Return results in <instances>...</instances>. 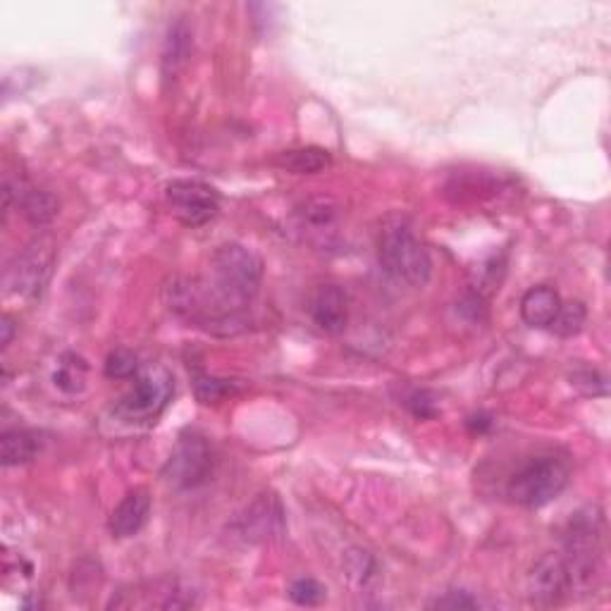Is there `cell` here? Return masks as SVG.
Masks as SVG:
<instances>
[{"mask_svg": "<svg viewBox=\"0 0 611 611\" xmlns=\"http://www.w3.org/2000/svg\"><path fill=\"white\" fill-rule=\"evenodd\" d=\"M380 265L394 280L409 287H425L432 275V261L425 246L413 234L411 222L404 215H387L378 239Z\"/></svg>", "mask_w": 611, "mask_h": 611, "instance_id": "obj_1", "label": "cell"}, {"mask_svg": "<svg viewBox=\"0 0 611 611\" xmlns=\"http://www.w3.org/2000/svg\"><path fill=\"white\" fill-rule=\"evenodd\" d=\"M604 514L597 504H588L571 514L564 533L566 566H569L571 588H592L602 569L604 552Z\"/></svg>", "mask_w": 611, "mask_h": 611, "instance_id": "obj_2", "label": "cell"}, {"mask_svg": "<svg viewBox=\"0 0 611 611\" xmlns=\"http://www.w3.org/2000/svg\"><path fill=\"white\" fill-rule=\"evenodd\" d=\"M571 480V468L554 454L535 456L511 475L506 483V497L526 509H540L554 502L566 490Z\"/></svg>", "mask_w": 611, "mask_h": 611, "instance_id": "obj_3", "label": "cell"}, {"mask_svg": "<svg viewBox=\"0 0 611 611\" xmlns=\"http://www.w3.org/2000/svg\"><path fill=\"white\" fill-rule=\"evenodd\" d=\"M175 394V380L165 368H151L139 375L134 387L115 404V416L122 423L141 425L153 423L168 409Z\"/></svg>", "mask_w": 611, "mask_h": 611, "instance_id": "obj_4", "label": "cell"}, {"mask_svg": "<svg viewBox=\"0 0 611 611\" xmlns=\"http://www.w3.org/2000/svg\"><path fill=\"white\" fill-rule=\"evenodd\" d=\"M215 456L206 437L196 430L182 432L163 468V480L172 490H196L211 478Z\"/></svg>", "mask_w": 611, "mask_h": 611, "instance_id": "obj_5", "label": "cell"}, {"mask_svg": "<svg viewBox=\"0 0 611 611\" xmlns=\"http://www.w3.org/2000/svg\"><path fill=\"white\" fill-rule=\"evenodd\" d=\"M285 530V506H282V499L275 492H261L232 523V533L246 545L275 542L285 535Z\"/></svg>", "mask_w": 611, "mask_h": 611, "instance_id": "obj_6", "label": "cell"}, {"mask_svg": "<svg viewBox=\"0 0 611 611\" xmlns=\"http://www.w3.org/2000/svg\"><path fill=\"white\" fill-rule=\"evenodd\" d=\"M172 215L187 227H201L220 211V194L199 180H175L165 189Z\"/></svg>", "mask_w": 611, "mask_h": 611, "instance_id": "obj_7", "label": "cell"}, {"mask_svg": "<svg viewBox=\"0 0 611 611\" xmlns=\"http://www.w3.org/2000/svg\"><path fill=\"white\" fill-rule=\"evenodd\" d=\"M53 270V251L46 244H34L27 251H22L8 265L5 273V289L10 294L24 296V299H34L43 292L48 277Z\"/></svg>", "mask_w": 611, "mask_h": 611, "instance_id": "obj_8", "label": "cell"}, {"mask_svg": "<svg viewBox=\"0 0 611 611\" xmlns=\"http://www.w3.org/2000/svg\"><path fill=\"white\" fill-rule=\"evenodd\" d=\"M573 592L569 566L561 554H545L528 573V597L535 607H559Z\"/></svg>", "mask_w": 611, "mask_h": 611, "instance_id": "obj_9", "label": "cell"}, {"mask_svg": "<svg viewBox=\"0 0 611 611\" xmlns=\"http://www.w3.org/2000/svg\"><path fill=\"white\" fill-rule=\"evenodd\" d=\"M308 313L325 335H342L349 323L347 294L337 285H320L311 296Z\"/></svg>", "mask_w": 611, "mask_h": 611, "instance_id": "obj_10", "label": "cell"}, {"mask_svg": "<svg viewBox=\"0 0 611 611\" xmlns=\"http://www.w3.org/2000/svg\"><path fill=\"white\" fill-rule=\"evenodd\" d=\"M148 516H151V495H148V490H144V487L129 490L108 518L110 535L117 540L134 538L146 526Z\"/></svg>", "mask_w": 611, "mask_h": 611, "instance_id": "obj_11", "label": "cell"}, {"mask_svg": "<svg viewBox=\"0 0 611 611\" xmlns=\"http://www.w3.org/2000/svg\"><path fill=\"white\" fill-rule=\"evenodd\" d=\"M191 51H194V34L184 20L172 22L165 34L163 51H160V72L165 82H175L180 74L187 70Z\"/></svg>", "mask_w": 611, "mask_h": 611, "instance_id": "obj_12", "label": "cell"}, {"mask_svg": "<svg viewBox=\"0 0 611 611\" xmlns=\"http://www.w3.org/2000/svg\"><path fill=\"white\" fill-rule=\"evenodd\" d=\"M561 308V296L552 287H530L521 299V318L530 327H549Z\"/></svg>", "mask_w": 611, "mask_h": 611, "instance_id": "obj_13", "label": "cell"}, {"mask_svg": "<svg viewBox=\"0 0 611 611\" xmlns=\"http://www.w3.org/2000/svg\"><path fill=\"white\" fill-rule=\"evenodd\" d=\"M41 442L39 437L34 435L32 430H5L3 435H0V461H3V466H24L29 464V461L36 459V454H39Z\"/></svg>", "mask_w": 611, "mask_h": 611, "instance_id": "obj_14", "label": "cell"}, {"mask_svg": "<svg viewBox=\"0 0 611 611\" xmlns=\"http://www.w3.org/2000/svg\"><path fill=\"white\" fill-rule=\"evenodd\" d=\"M277 168L292 172V175H318L325 172L332 165V156L325 148L306 146V148H292L277 156Z\"/></svg>", "mask_w": 611, "mask_h": 611, "instance_id": "obj_15", "label": "cell"}, {"mask_svg": "<svg viewBox=\"0 0 611 611\" xmlns=\"http://www.w3.org/2000/svg\"><path fill=\"white\" fill-rule=\"evenodd\" d=\"M89 378V363L84 356L67 351L58 359V366L53 370V385L65 394H79L86 387Z\"/></svg>", "mask_w": 611, "mask_h": 611, "instance_id": "obj_16", "label": "cell"}, {"mask_svg": "<svg viewBox=\"0 0 611 611\" xmlns=\"http://www.w3.org/2000/svg\"><path fill=\"white\" fill-rule=\"evenodd\" d=\"M17 206L22 208V215L32 222L34 227L48 225L58 215V199L51 191L43 189H24L17 194Z\"/></svg>", "mask_w": 611, "mask_h": 611, "instance_id": "obj_17", "label": "cell"}, {"mask_svg": "<svg viewBox=\"0 0 611 611\" xmlns=\"http://www.w3.org/2000/svg\"><path fill=\"white\" fill-rule=\"evenodd\" d=\"M585 320H588L585 306L580 304V301H571V304H561L559 313L554 316L552 325H549V330L559 337H573L583 330Z\"/></svg>", "mask_w": 611, "mask_h": 611, "instance_id": "obj_18", "label": "cell"}, {"mask_svg": "<svg viewBox=\"0 0 611 611\" xmlns=\"http://www.w3.org/2000/svg\"><path fill=\"white\" fill-rule=\"evenodd\" d=\"M347 576L356 588H368L378 578V564L363 549H351L347 554Z\"/></svg>", "mask_w": 611, "mask_h": 611, "instance_id": "obj_19", "label": "cell"}, {"mask_svg": "<svg viewBox=\"0 0 611 611\" xmlns=\"http://www.w3.org/2000/svg\"><path fill=\"white\" fill-rule=\"evenodd\" d=\"M194 394L201 404H220L222 399H227L234 394V382L213 378V375H196L194 380Z\"/></svg>", "mask_w": 611, "mask_h": 611, "instance_id": "obj_20", "label": "cell"}, {"mask_svg": "<svg viewBox=\"0 0 611 611\" xmlns=\"http://www.w3.org/2000/svg\"><path fill=\"white\" fill-rule=\"evenodd\" d=\"M339 208L330 199H313L301 206V222L306 227H313V230H323V227H330L337 218Z\"/></svg>", "mask_w": 611, "mask_h": 611, "instance_id": "obj_21", "label": "cell"}, {"mask_svg": "<svg viewBox=\"0 0 611 611\" xmlns=\"http://www.w3.org/2000/svg\"><path fill=\"white\" fill-rule=\"evenodd\" d=\"M325 585H320L316 578H296L289 585V600L299 607H318L325 602Z\"/></svg>", "mask_w": 611, "mask_h": 611, "instance_id": "obj_22", "label": "cell"}, {"mask_svg": "<svg viewBox=\"0 0 611 611\" xmlns=\"http://www.w3.org/2000/svg\"><path fill=\"white\" fill-rule=\"evenodd\" d=\"M139 373V359L134 351L115 349L106 359V378L110 380H132Z\"/></svg>", "mask_w": 611, "mask_h": 611, "instance_id": "obj_23", "label": "cell"}, {"mask_svg": "<svg viewBox=\"0 0 611 611\" xmlns=\"http://www.w3.org/2000/svg\"><path fill=\"white\" fill-rule=\"evenodd\" d=\"M432 609H452V611H464V609H478L480 602L475 600V597L471 595V592L466 590H449L444 592L442 597H437L435 602L430 604Z\"/></svg>", "mask_w": 611, "mask_h": 611, "instance_id": "obj_24", "label": "cell"}, {"mask_svg": "<svg viewBox=\"0 0 611 611\" xmlns=\"http://www.w3.org/2000/svg\"><path fill=\"white\" fill-rule=\"evenodd\" d=\"M409 409L416 418H435L437 413H440V409H437V399L435 394L428 392V390H421V392H413L411 399H409Z\"/></svg>", "mask_w": 611, "mask_h": 611, "instance_id": "obj_25", "label": "cell"}, {"mask_svg": "<svg viewBox=\"0 0 611 611\" xmlns=\"http://www.w3.org/2000/svg\"><path fill=\"white\" fill-rule=\"evenodd\" d=\"M573 385L576 387H583L585 385V394H592V397H595V394H600L595 390V385L600 387V390H604L607 392V382H604V378L600 373H595V370H583V373H576L573 375Z\"/></svg>", "mask_w": 611, "mask_h": 611, "instance_id": "obj_26", "label": "cell"}, {"mask_svg": "<svg viewBox=\"0 0 611 611\" xmlns=\"http://www.w3.org/2000/svg\"><path fill=\"white\" fill-rule=\"evenodd\" d=\"M468 428H471L475 435H483V432L492 428V418L487 416V413H478V416L468 418Z\"/></svg>", "mask_w": 611, "mask_h": 611, "instance_id": "obj_27", "label": "cell"}, {"mask_svg": "<svg viewBox=\"0 0 611 611\" xmlns=\"http://www.w3.org/2000/svg\"><path fill=\"white\" fill-rule=\"evenodd\" d=\"M0 332H3L0 344H3V349H8L12 344V335H15V320L10 316H3V320H0Z\"/></svg>", "mask_w": 611, "mask_h": 611, "instance_id": "obj_28", "label": "cell"}]
</instances>
